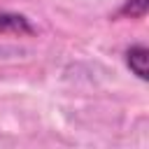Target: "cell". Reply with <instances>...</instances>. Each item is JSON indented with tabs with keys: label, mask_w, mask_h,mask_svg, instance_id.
I'll return each instance as SVG.
<instances>
[{
	"label": "cell",
	"mask_w": 149,
	"mask_h": 149,
	"mask_svg": "<svg viewBox=\"0 0 149 149\" xmlns=\"http://www.w3.org/2000/svg\"><path fill=\"white\" fill-rule=\"evenodd\" d=\"M0 35H35V26L30 23L28 16L14 14V12H0Z\"/></svg>",
	"instance_id": "obj_1"
},
{
	"label": "cell",
	"mask_w": 149,
	"mask_h": 149,
	"mask_svg": "<svg viewBox=\"0 0 149 149\" xmlns=\"http://www.w3.org/2000/svg\"><path fill=\"white\" fill-rule=\"evenodd\" d=\"M147 63H149V49L144 44H133V47L126 49V65L142 81L149 79V65Z\"/></svg>",
	"instance_id": "obj_2"
},
{
	"label": "cell",
	"mask_w": 149,
	"mask_h": 149,
	"mask_svg": "<svg viewBox=\"0 0 149 149\" xmlns=\"http://www.w3.org/2000/svg\"><path fill=\"white\" fill-rule=\"evenodd\" d=\"M147 7H149V0H126L116 16H123V19H142L147 14Z\"/></svg>",
	"instance_id": "obj_3"
}]
</instances>
